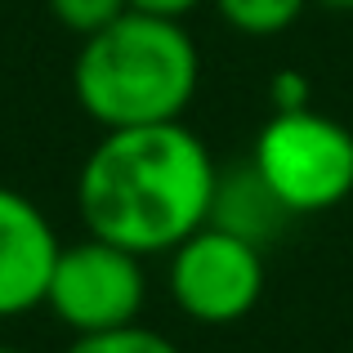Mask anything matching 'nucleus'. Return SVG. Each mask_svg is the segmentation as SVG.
Listing matches in <instances>:
<instances>
[{
	"label": "nucleus",
	"instance_id": "obj_3",
	"mask_svg": "<svg viewBox=\"0 0 353 353\" xmlns=\"http://www.w3.org/2000/svg\"><path fill=\"white\" fill-rule=\"evenodd\" d=\"M250 165L291 215H322L353 192V134L313 108L273 112L255 139Z\"/></svg>",
	"mask_w": 353,
	"mask_h": 353
},
{
	"label": "nucleus",
	"instance_id": "obj_10",
	"mask_svg": "<svg viewBox=\"0 0 353 353\" xmlns=\"http://www.w3.org/2000/svg\"><path fill=\"white\" fill-rule=\"evenodd\" d=\"M125 9H130V0H50V14L59 18L68 32H77L81 41L103 32L108 23H117Z\"/></svg>",
	"mask_w": 353,
	"mask_h": 353
},
{
	"label": "nucleus",
	"instance_id": "obj_9",
	"mask_svg": "<svg viewBox=\"0 0 353 353\" xmlns=\"http://www.w3.org/2000/svg\"><path fill=\"white\" fill-rule=\"evenodd\" d=\"M68 353H179L161 331L152 327H117V331H94V336H77Z\"/></svg>",
	"mask_w": 353,
	"mask_h": 353
},
{
	"label": "nucleus",
	"instance_id": "obj_12",
	"mask_svg": "<svg viewBox=\"0 0 353 353\" xmlns=\"http://www.w3.org/2000/svg\"><path fill=\"white\" fill-rule=\"evenodd\" d=\"M197 5H206V0H130V9H139V14H157V18H188Z\"/></svg>",
	"mask_w": 353,
	"mask_h": 353
},
{
	"label": "nucleus",
	"instance_id": "obj_5",
	"mask_svg": "<svg viewBox=\"0 0 353 353\" xmlns=\"http://www.w3.org/2000/svg\"><path fill=\"white\" fill-rule=\"evenodd\" d=\"M170 295L201 327L241 322L264 295V250L215 224H201L170 250Z\"/></svg>",
	"mask_w": 353,
	"mask_h": 353
},
{
	"label": "nucleus",
	"instance_id": "obj_11",
	"mask_svg": "<svg viewBox=\"0 0 353 353\" xmlns=\"http://www.w3.org/2000/svg\"><path fill=\"white\" fill-rule=\"evenodd\" d=\"M273 108L277 112H300V108H309V90H304V81L295 77V72H282V77L273 81Z\"/></svg>",
	"mask_w": 353,
	"mask_h": 353
},
{
	"label": "nucleus",
	"instance_id": "obj_14",
	"mask_svg": "<svg viewBox=\"0 0 353 353\" xmlns=\"http://www.w3.org/2000/svg\"><path fill=\"white\" fill-rule=\"evenodd\" d=\"M0 353H27V349H14V345H0Z\"/></svg>",
	"mask_w": 353,
	"mask_h": 353
},
{
	"label": "nucleus",
	"instance_id": "obj_7",
	"mask_svg": "<svg viewBox=\"0 0 353 353\" xmlns=\"http://www.w3.org/2000/svg\"><path fill=\"white\" fill-rule=\"evenodd\" d=\"M291 219L295 215L282 206V197L268 188L264 174L250 161L224 165V170L215 174V197H210L206 224H215V228H224V233H233V237L264 250L291 228Z\"/></svg>",
	"mask_w": 353,
	"mask_h": 353
},
{
	"label": "nucleus",
	"instance_id": "obj_6",
	"mask_svg": "<svg viewBox=\"0 0 353 353\" xmlns=\"http://www.w3.org/2000/svg\"><path fill=\"white\" fill-rule=\"evenodd\" d=\"M63 241L45 210L18 188L0 183V318L41 309Z\"/></svg>",
	"mask_w": 353,
	"mask_h": 353
},
{
	"label": "nucleus",
	"instance_id": "obj_1",
	"mask_svg": "<svg viewBox=\"0 0 353 353\" xmlns=\"http://www.w3.org/2000/svg\"><path fill=\"white\" fill-rule=\"evenodd\" d=\"M215 157L183 121L108 130L77 179V210L90 237L121 250L170 255L210 219Z\"/></svg>",
	"mask_w": 353,
	"mask_h": 353
},
{
	"label": "nucleus",
	"instance_id": "obj_2",
	"mask_svg": "<svg viewBox=\"0 0 353 353\" xmlns=\"http://www.w3.org/2000/svg\"><path fill=\"white\" fill-rule=\"evenodd\" d=\"M201 81V59L179 18L125 9L103 32L85 36L72 68V90L103 130L165 125L188 112Z\"/></svg>",
	"mask_w": 353,
	"mask_h": 353
},
{
	"label": "nucleus",
	"instance_id": "obj_4",
	"mask_svg": "<svg viewBox=\"0 0 353 353\" xmlns=\"http://www.w3.org/2000/svg\"><path fill=\"white\" fill-rule=\"evenodd\" d=\"M143 300H148L143 259L103 237L63 246L50 277V295H45L50 313L77 336L130 327L143 313Z\"/></svg>",
	"mask_w": 353,
	"mask_h": 353
},
{
	"label": "nucleus",
	"instance_id": "obj_8",
	"mask_svg": "<svg viewBox=\"0 0 353 353\" xmlns=\"http://www.w3.org/2000/svg\"><path fill=\"white\" fill-rule=\"evenodd\" d=\"M210 5L241 36H277L304 14L309 0H210Z\"/></svg>",
	"mask_w": 353,
	"mask_h": 353
},
{
	"label": "nucleus",
	"instance_id": "obj_13",
	"mask_svg": "<svg viewBox=\"0 0 353 353\" xmlns=\"http://www.w3.org/2000/svg\"><path fill=\"white\" fill-rule=\"evenodd\" d=\"M313 5H322V9H336V14H349V9H353V0H313Z\"/></svg>",
	"mask_w": 353,
	"mask_h": 353
}]
</instances>
